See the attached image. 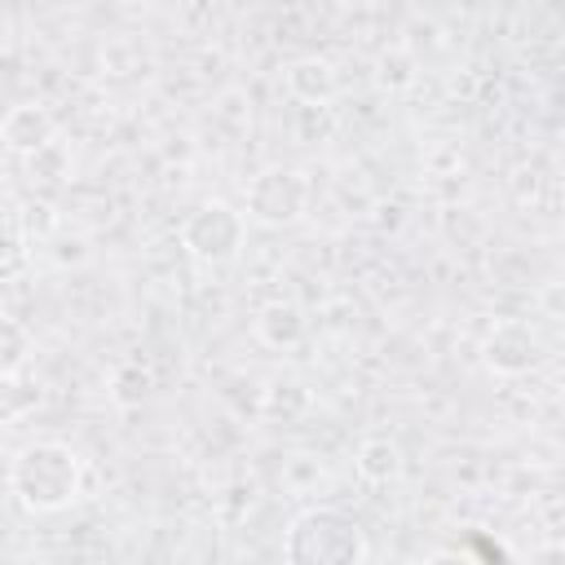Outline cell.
Returning <instances> with one entry per match:
<instances>
[{
    "label": "cell",
    "mask_w": 565,
    "mask_h": 565,
    "mask_svg": "<svg viewBox=\"0 0 565 565\" xmlns=\"http://www.w3.org/2000/svg\"><path fill=\"white\" fill-rule=\"evenodd\" d=\"M9 486L26 512H57L79 499L84 486V459L66 441H35L18 450L9 468Z\"/></svg>",
    "instance_id": "1"
},
{
    "label": "cell",
    "mask_w": 565,
    "mask_h": 565,
    "mask_svg": "<svg viewBox=\"0 0 565 565\" xmlns=\"http://www.w3.org/2000/svg\"><path fill=\"white\" fill-rule=\"evenodd\" d=\"M362 525L340 508H309L287 525L282 556L296 565H358L366 561Z\"/></svg>",
    "instance_id": "2"
},
{
    "label": "cell",
    "mask_w": 565,
    "mask_h": 565,
    "mask_svg": "<svg viewBox=\"0 0 565 565\" xmlns=\"http://www.w3.org/2000/svg\"><path fill=\"white\" fill-rule=\"evenodd\" d=\"M243 234H247V221L243 212H234L230 203L212 199L203 207H194L181 225V247L190 252V260L199 265H230L238 252H243Z\"/></svg>",
    "instance_id": "3"
},
{
    "label": "cell",
    "mask_w": 565,
    "mask_h": 565,
    "mask_svg": "<svg viewBox=\"0 0 565 565\" xmlns=\"http://www.w3.org/2000/svg\"><path fill=\"white\" fill-rule=\"evenodd\" d=\"M309 212V181L296 168H265L247 185V221L282 230Z\"/></svg>",
    "instance_id": "4"
},
{
    "label": "cell",
    "mask_w": 565,
    "mask_h": 565,
    "mask_svg": "<svg viewBox=\"0 0 565 565\" xmlns=\"http://www.w3.org/2000/svg\"><path fill=\"white\" fill-rule=\"evenodd\" d=\"M539 353H543V344H539L534 327L521 322V318L494 322V327L486 331V340H481V358H486V366L499 371V375H525L530 366H539Z\"/></svg>",
    "instance_id": "5"
},
{
    "label": "cell",
    "mask_w": 565,
    "mask_h": 565,
    "mask_svg": "<svg viewBox=\"0 0 565 565\" xmlns=\"http://www.w3.org/2000/svg\"><path fill=\"white\" fill-rule=\"evenodd\" d=\"M53 132H57L53 115H49L44 106H35V102H18V106H9V115L0 119V141H4L13 154H35V150H44V146L53 141Z\"/></svg>",
    "instance_id": "6"
},
{
    "label": "cell",
    "mask_w": 565,
    "mask_h": 565,
    "mask_svg": "<svg viewBox=\"0 0 565 565\" xmlns=\"http://www.w3.org/2000/svg\"><path fill=\"white\" fill-rule=\"evenodd\" d=\"M256 335H260L269 349H296V344L305 340V313H300V305H291V300H269V305H260V313H256Z\"/></svg>",
    "instance_id": "7"
},
{
    "label": "cell",
    "mask_w": 565,
    "mask_h": 565,
    "mask_svg": "<svg viewBox=\"0 0 565 565\" xmlns=\"http://www.w3.org/2000/svg\"><path fill=\"white\" fill-rule=\"evenodd\" d=\"M287 88L305 106H327L335 97V71L322 57H300V62L287 66Z\"/></svg>",
    "instance_id": "8"
},
{
    "label": "cell",
    "mask_w": 565,
    "mask_h": 565,
    "mask_svg": "<svg viewBox=\"0 0 565 565\" xmlns=\"http://www.w3.org/2000/svg\"><path fill=\"white\" fill-rule=\"evenodd\" d=\"M358 472H362V481L384 486V481H393L402 472V450L388 437H366L358 446Z\"/></svg>",
    "instance_id": "9"
},
{
    "label": "cell",
    "mask_w": 565,
    "mask_h": 565,
    "mask_svg": "<svg viewBox=\"0 0 565 565\" xmlns=\"http://www.w3.org/2000/svg\"><path fill=\"white\" fill-rule=\"evenodd\" d=\"M40 406V384L26 380L22 371H4L0 375V424H18Z\"/></svg>",
    "instance_id": "10"
},
{
    "label": "cell",
    "mask_w": 565,
    "mask_h": 565,
    "mask_svg": "<svg viewBox=\"0 0 565 565\" xmlns=\"http://www.w3.org/2000/svg\"><path fill=\"white\" fill-rule=\"evenodd\" d=\"M26 358H31V331L18 318L0 313V375L4 371H22Z\"/></svg>",
    "instance_id": "11"
},
{
    "label": "cell",
    "mask_w": 565,
    "mask_h": 565,
    "mask_svg": "<svg viewBox=\"0 0 565 565\" xmlns=\"http://www.w3.org/2000/svg\"><path fill=\"white\" fill-rule=\"evenodd\" d=\"M26 260H31L26 238L4 225V230H0V278H18V274L26 269Z\"/></svg>",
    "instance_id": "12"
},
{
    "label": "cell",
    "mask_w": 565,
    "mask_h": 565,
    "mask_svg": "<svg viewBox=\"0 0 565 565\" xmlns=\"http://www.w3.org/2000/svg\"><path fill=\"white\" fill-rule=\"evenodd\" d=\"M380 79L384 84H411V57L406 53H384V62H380Z\"/></svg>",
    "instance_id": "13"
},
{
    "label": "cell",
    "mask_w": 565,
    "mask_h": 565,
    "mask_svg": "<svg viewBox=\"0 0 565 565\" xmlns=\"http://www.w3.org/2000/svg\"><path fill=\"white\" fill-rule=\"evenodd\" d=\"M0 31H4V26H0Z\"/></svg>",
    "instance_id": "14"
}]
</instances>
